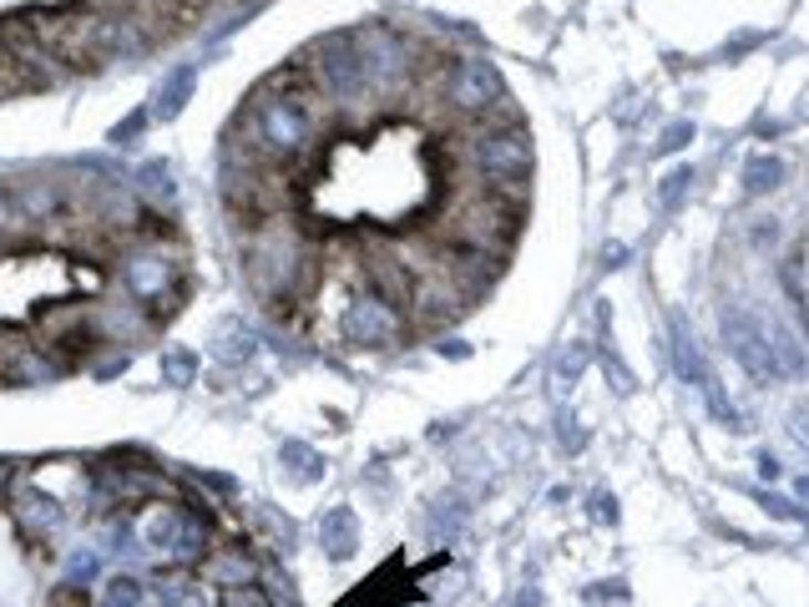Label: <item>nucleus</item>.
<instances>
[{
	"label": "nucleus",
	"mask_w": 809,
	"mask_h": 607,
	"mask_svg": "<svg viewBox=\"0 0 809 607\" xmlns=\"http://www.w3.org/2000/svg\"><path fill=\"white\" fill-rule=\"evenodd\" d=\"M249 137L253 153L274 157V163H294L309 157L324 137V107L309 86H288L284 76H274L269 86H259L249 102Z\"/></svg>",
	"instance_id": "nucleus-1"
},
{
	"label": "nucleus",
	"mask_w": 809,
	"mask_h": 607,
	"mask_svg": "<svg viewBox=\"0 0 809 607\" xmlns=\"http://www.w3.org/2000/svg\"><path fill=\"white\" fill-rule=\"evenodd\" d=\"M66 61H137L153 51V25L132 11H112V15H82V21H66L51 31Z\"/></svg>",
	"instance_id": "nucleus-2"
},
{
	"label": "nucleus",
	"mask_w": 809,
	"mask_h": 607,
	"mask_svg": "<svg viewBox=\"0 0 809 607\" xmlns=\"http://www.w3.org/2000/svg\"><path fill=\"white\" fill-rule=\"evenodd\" d=\"M471 163L496 192H522V178L532 172V137L516 122H501L471 137Z\"/></svg>",
	"instance_id": "nucleus-3"
},
{
	"label": "nucleus",
	"mask_w": 809,
	"mask_h": 607,
	"mask_svg": "<svg viewBox=\"0 0 809 607\" xmlns=\"http://www.w3.org/2000/svg\"><path fill=\"white\" fill-rule=\"evenodd\" d=\"M309 76L324 96L334 102H355V96L369 92L365 82V61H359V46L349 31H334V36L314 41L309 46Z\"/></svg>",
	"instance_id": "nucleus-4"
},
{
	"label": "nucleus",
	"mask_w": 809,
	"mask_h": 607,
	"mask_svg": "<svg viewBox=\"0 0 809 607\" xmlns=\"http://www.w3.org/2000/svg\"><path fill=\"white\" fill-rule=\"evenodd\" d=\"M441 96H445V107L465 112V117H486V112H496L506 102V86H501L491 61L465 56V61H451L441 72Z\"/></svg>",
	"instance_id": "nucleus-5"
},
{
	"label": "nucleus",
	"mask_w": 809,
	"mask_h": 607,
	"mask_svg": "<svg viewBox=\"0 0 809 607\" xmlns=\"http://www.w3.org/2000/svg\"><path fill=\"white\" fill-rule=\"evenodd\" d=\"M724 339H728V349H734L738 359H744V369L749 375H759V380H774V375H785V369H795L799 365V355H795V345H769V334H764V324H754L749 314H724Z\"/></svg>",
	"instance_id": "nucleus-6"
},
{
	"label": "nucleus",
	"mask_w": 809,
	"mask_h": 607,
	"mask_svg": "<svg viewBox=\"0 0 809 607\" xmlns=\"http://www.w3.org/2000/svg\"><path fill=\"white\" fill-rule=\"evenodd\" d=\"M298 263L304 259H298V243H294L288 228H263L259 239H253V249H249V274H253V284H259V294H269V299L288 294Z\"/></svg>",
	"instance_id": "nucleus-7"
},
{
	"label": "nucleus",
	"mask_w": 809,
	"mask_h": 607,
	"mask_svg": "<svg viewBox=\"0 0 809 607\" xmlns=\"http://www.w3.org/2000/svg\"><path fill=\"white\" fill-rule=\"evenodd\" d=\"M400 329H404V320L385 294H355L349 299L345 334L355 339V345H390V339H400Z\"/></svg>",
	"instance_id": "nucleus-8"
},
{
	"label": "nucleus",
	"mask_w": 809,
	"mask_h": 607,
	"mask_svg": "<svg viewBox=\"0 0 809 607\" xmlns=\"http://www.w3.org/2000/svg\"><path fill=\"white\" fill-rule=\"evenodd\" d=\"M359 46V61H365V82L369 86H395L404 76V66H410V51H404V36H395L390 25H369V31H359L355 36Z\"/></svg>",
	"instance_id": "nucleus-9"
},
{
	"label": "nucleus",
	"mask_w": 809,
	"mask_h": 607,
	"mask_svg": "<svg viewBox=\"0 0 809 607\" xmlns=\"http://www.w3.org/2000/svg\"><path fill=\"white\" fill-rule=\"evenodd\" d=\"M143 536H147V547H153V552L182 562V557H192V552L202 547V522H198V516H188L182 506H162V512L147 516Z\"/></svg>",
	"instance_id": "nucleus-10"
},
{
	"label": "nucleus",
	"mask_w": 809,
	"mask_h": 607,
	"mask_svg": "<svg viewBox=\"0 0 809 607\" xmlns=\"http://www.w3.org/2000/svg\"><path fill=\"white\" fill-rule=\"evenodd\" d=\"M122 279H127V289L137 299H167V284H172V263H167L162 249H147V253H132L127 263H122Z\"/></svg>",
	"instance_id": "nucleus-11"
},
{
	"label": "nucleus",
	"mask_w": 809,
	"mask_h": 607,
	"mask_svg": "<svg viewBox=\"0 0 809 607\" xmlns=\"http://www.w3.org/2000/svg\"><path fill=\"white\" fill-rule=\"evenodd\" d=\"M192 86H198V66H172V72L157 82V92H153V117L172 122L182 107H188Z\"/></svg>",
	"instance_id": "nucleus-12"
},
{
	"label": "nucleus",
	"mask_w": 809,
	"mask_h": 607,
	"mask_svg": "<svg viewBox=\"0 0 809 607\" xmlns=\"http://www.w3.org/2000/svg\"><path fill=\"white\" fill-rule=\"evenodd\" d=\"M253 329H243V320H223L213 334V359H223V365H239V359L253 355Z\"/></svg>",
	"instance_id": "nucleus-13"
},
{
	"label": "nucleus",
	"mask_w": 809,
	"mask_h": 607,
	"mask_svg": "<svg viewBox=\"0 0 809 607\" xmlns=\"http://www.w3.org/2000/svg\"><path fill=\"white\" fill-rule=\"evenodd\" d=\"M319 542L329 547V557L345 562L349 552H355V512H349V506H334V512L319 522Z\"/></svg>",
	"instance_id": "nucleus-14"
},
{
	"label": "nucleus",
	"mask_w": 809,
	"mask_h": 607,
	"mask_svg": "<svg viewBox=\"0 0 809 607\" xmlns=\"http://www.w3.org/2000/svg\"><path fill=\"white\" fill-rule=\"evenodd\" d=\"M11 202H15V218H25V223H41V218L56 213V192L46 182H21L11 192Z\"/></svg>",
	"instance_id": "nucleus-15"
},
{
	"label": "nucleus",
	"mask_w": 809,
	"mask_h": 607,
	"mask_svg": "<svg viewBox=\"0 0 809 607\" xmlns=\"http://www.w3.org/2000/svg\"><path fill=\"white\" fill-rule=\"evenodd\" d=\"M137 188H143V198L162 202V208L178 202V182H172V167H167V163H147L143 172H137Z\"/></svg>",
	"instance_id": "nucleus-16"
},
{
	"label": "nucleus",
	"mask_w": 809,
	"mask_h": 607,
	"mask_svg": "<svg viewBox=\"0 0 809 607\" xmlns=\"http://www.w3.org/2000/svg\"><path fill=\"white\" fill-rule=\"evenodd\" d=\"M21 522L31 526V532H56L61 506L51 496H41V491H21Z\"/></svg>",
	"instance_id": "nucleus-17"
},
{
	"label": "nucleus",
	"mask_w": 809,
	"mask_h": 607,
	"mask_svg": "<svg viewBox=\"0 0 809 607\" xmlns=\"http://www.w3.org/2000/svg\"><path fill=\"white\" fill-rule=\"evenodd\" d=\"M157 607H208V593H202V583L172 577V583L157 587Z\"/></svg>",
	"instance_id": "nucleus-18"
},
{
	"label": "nucleus",
	"mask_w": 809,
	"mask_h": 607,
	"mask_svg": "<svg viewBox=\"0 0 809 607\" xmlns=\"http://www.w3.org/2000/svg\"><path fill=\"white\" fill-rule=\"evenodd\" d=\"M192 375H198V355H192V349H172V355H162V380L167 385H192Z\"/></svg>",
	"instance_id": "nucleus-19"
},
{
	"label": "nucleus",
	"mask_w": 809,
	"mask_h": 607,
	"mask_svg": "<svg viewBox=\"0 0 809 607\" xmlns=\"http://www.w3.org/2000/svg\"><path fill=\"white\" fill-rule=\"evenodd\" d=\"M779 172H785V167L774 163V157H754V163L744 167V188H749V192H769L774 182H779Z\"/></svg>",
	"instance_id": "nucleus-20"
},
{
	"label": "nucleus",
	"mask_w": 809,
	"mask_h": 607,
	"mask_svg": "<svg viewBox=\"0 0 809 607\" xmlns=\"http://www.w3.org/2000/svg\"><path fill=\"white\" fill-rule=\"evenodd\" d=\"M102 607H147V593L132 577H117V583H107V593H102Z\"/></svg>",
	"instance_id": "nucleus-21"
},
{
	"label": "nucleus",
	"mask_w": 809,
	"mask_h": 607,
	"mask_svg": "<svg viewBox=\"0 0 809 607\" xmlns=\"http://www.w3.org/2000/svg\"><path fill=\"white\" fill-rule=\"evenodd\" d=\"M249 557H243V552H233V557H218L213 567H208V577H213V583H233V587H243L249 583Z\"/></svg>",
	"instance_id": "nucleus-22"
},
{
	"label": "nucleus",
	"mask_w": 809,
	"mask_h": 607,
	"mask_svg": "<svg viewBox=\"0 0 809 607\" xmlns=\"http://www.w3.org/2000/svg\"><path fill=\"white\" fill-rule=\"evenodd\" d=\"M284 461H294V465H288V471H294V477H304V481H314V477H319V456H314L309 446L288 441V446H284Z\"/></svg>",
	"instance_id": "nucleus-23"
},
{
	"label": "nucleus",
	"mask_w": 809,
	"mask_h": 607,
	"mask_svg": "<svg viewBox=\"0 0 809 607\" xmlns=\"http://www.w3.org/2000/svg\"><path fill=\"white\" fill-rule=\"evenodd\" d=\"M143 127H147V112H132L127 122H117V127H112V143H117V147H132L137 137H143Z\"/></svg>",
	"instance_id": "nucleus-24"
},
{
	"label": "nucleus",
	"mask_w": 809,
	"mask_h": 607,
	"mask_svg": "<svg viewBox=\"0 0 809 607\" xmlns=\"http://www.w3.org/2000/svg\"><path fill=\"white\" fill-rule=\"evenodd\" d=\"M66 577H72V583H92L96 577V552H76L72 567H66Z\"/></svg>",
	"instance_id": "nucleus-25"
},
{
	"label": "nucleus",
	"mask_w": 809,
	"mask_h": 607,
	"mask_svg": "<svg viewBox=\"0 0 809 607\" xmlns=\"http://www.w3.org/2000/svg\"><path fill=\"white\" fill-rule=\"evenodd\" d=\"M689 137H693V127H683V122H679V127H668V132H663V143H658V153H673V147H683Z\"/></svg>",
	"instance_id": "nucleus-26"
},
{
	"label": "nucleus",
	"mask_w": 809,
	"mask_h": 607,
	"mask_svg": "<svg viewBox=\"0 0 809 607\" xmlns=\"http://www.w3.org/2000/svg\"><path fill=\"white\" fill-rule=\"evenodd\" d=\"M11 223H15V202H11V192L0 188V233H6Z\"/></svg>",
	"instance_id": "nucleus-27"
},
{
	"label": "nucleus",
	"mask_w": 809,
	"mask_h": 607,
	"mask_svg": "<svg viewBox=\"0 0 809 607\" xmlns=\"http://www.w3.org/2000/svg\"><path fill=\"white\" fill-rule=\"evenodd\" d=\"M683 182H693V172H689V167H683V172H673V178H668L663 198H668V202H673V198H679V192H683Z\"/></svg>",
	"instance_id": "nucleus-28"
},
{
	"label": "nucleus",
	"mask_w": 809,
	"mask_h": 607,
	"mask_svg": "<svg viewBox=\"0 0 809 607\" xmlns=\"http://www.w3.org/2000/svg\"><path fill=\"white\" fill-rule=\"evenodd\" d=\"M233 607H263V597L253 593V587H239V593H233Z\"/></svg>",
	"instance_id": "nucleus-29"
},
{
	"label": "nucleus",
	"mask_w": 809,
	"mask_h": 607,
	"mask_svg": "<svg viewBox=\"0 0 809 607\" xmlns=\"http://www.w3.org/2000/svg\"><path fill=\"white\" fill-rule=\"evenodd\" d=\"M11 486V461H0V491Z\"/></svg>",
	"instance_id": "nucleus-30"
}]
</instances>
